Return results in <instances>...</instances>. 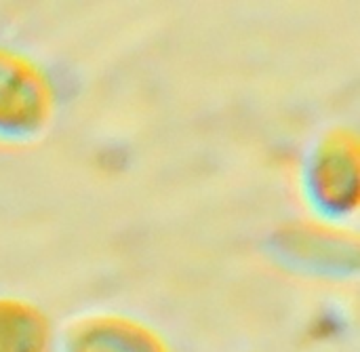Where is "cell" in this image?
<instances>
[{"mask_svg":"<svg viewBox=\"0 0 360 352\" xmlns=\"http://www.w3.org/2000/svg\"><path fill=\"white\" fill-rule=\"evenodd\" d=\"M59 114L53 72L21 46L0 42V148L38 144Z\"/></svg>","mask_w":360,"mask_h":352,"instance_id":"cell-1","label":"cell"},{"mask_svg":"<svg viewBox=\"0 0 360 352\" xmlns=\"http://www.w3.org/2000/svg\"><path fill=\"white\" fill-rule=\"evenodd\" d=\"M266 251L283 270L316 281H346L359 268L356 234L312 218L281 224L268 237Z\"/></svg>","mask_w":360,"mask_h":352,"instance_id":"cell-3","label":"cell"},{"mask_svg":"<svg viewBox=\"0 0 360 352\" xmlns=\"http://www.w3.org/2000/svg\"><path fill=\"white\" fill-rule=\"evenodd\" d=\"M44 313L30 300L0 296V352H34L44 340Z\"/></svg>","mask_w":360,"mask_h":352,"instance_id":"cell-4","label":"cell"},{"mask_svg":"<svg viewBox=\"0 0 360 352\" xmlns=\"http://www.w3.org/2000/svg\"><path fill=\"white\" fill-rule=\"evenodd\" d=\"M300 194L310 218L346 226L359 211V133L348 125L323 129L308 146L300 167Z\"/></svg>","mask_w":360,"mask_h":352,"instance_id":"cell-2","label":"cell"}]
</instances>
